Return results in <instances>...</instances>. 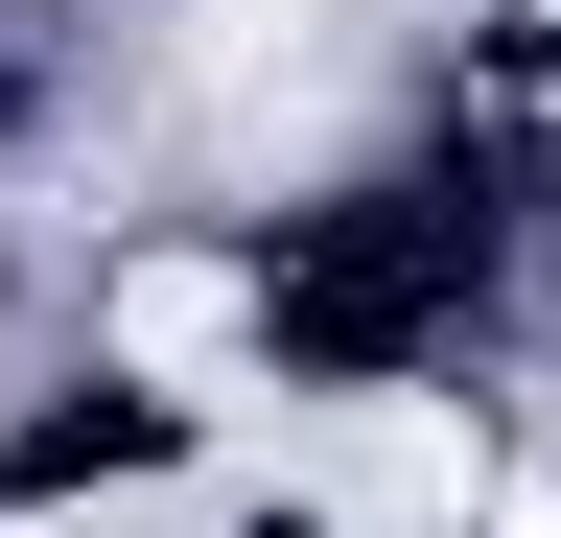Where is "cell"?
<instances>
[{
    "instance_id": "2",
    "label": "cell",
    "mask_w": 561,
    "mask_h": 538,
    "mask_svg": "<svg viewBox=\"0 0 561 538\" xmlns=\"http://www.w3.org/2000/svg\"><path fill=\"white\" fill-rule=\"evenodd\" d=\"M234 515H257V468H234V445H117L94 492H24L0 538H234Z\"/></svg>"
},
{
    "instance_id": "1",
    "label": "cell",
    "mask_w": 561,
    "mask_h": 538,
    "mask_svg": "<svg viewBox=\"0 0 561 538\" xmlns=\"http://www.w3.org/2000/svg\"><path fill=\"white\" fill-rule=\"evenodd\" d=\"M280 492H305V538H468L491 445H468V398H351L280 445Z\"/></svg>"
},
{
    "instance_id": "3",
    "label": "cell",
    "mask_w": 561,
    "mask_h": 538,
    "mask_svg": "<svg viewBox=\"0 0 561 538\" xmlns=\"http://www.w3.org/2000/svg\"><path fill=\"white\" fill-rule=\"evenodd\" d=\"M94 352H117V375H164V398H210V375L257 352V282H210V257H164V282H117V305H94Z\"/></svg>"
}]
</instances>
